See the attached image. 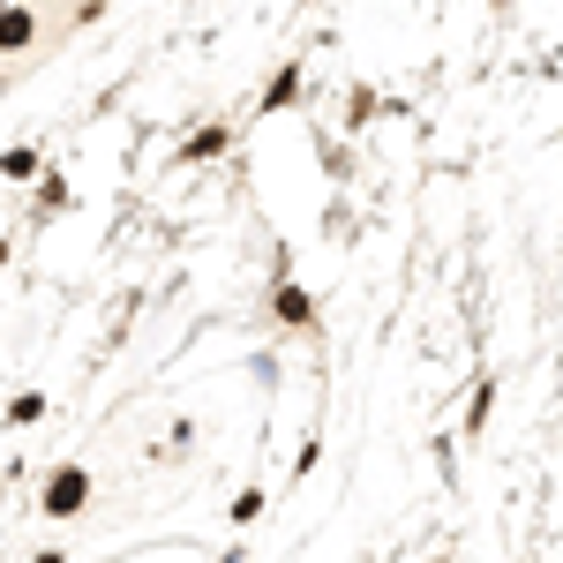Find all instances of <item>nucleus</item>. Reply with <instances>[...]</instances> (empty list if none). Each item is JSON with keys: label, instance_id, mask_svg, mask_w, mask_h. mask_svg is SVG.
<instances>
[{"label": "nucleus", "instance_id": "1", "mask_svg": "<svg viewBox=\"0 0 563 563\" xmlns=\"http://www.w3.org/2000/svg\"><path fill=\"white\" fill-rule=\"evenodd\" d=\"M271 316L286 323V331H323V308L308 286H294V271H286V249L271 256Z\"/></svg>", "mask_w": 563, "mask_h": 563}, {"label": "nucleus", "instance_id": "2", "mask_svg": "<svg viewBox=\"0 0 563 563\" xmlns=\"http://www.w3.org/2000/svg\"><path fill=\"white\" fill-rule=\"evenodd\" d=\"M496 398H504V376H496V368H481L474 390H466V406H459V435H466V443H481V435H488V421H496Z\"/></svg>", "mask_w": 563, "mask_h": 563}, {"label": "nucleus", "instance_id": "3", "mask_svg": "<svg viewBox=\"0 0 563 563\" xmlns=\"http://www.w3.org/2000/svg\"><path fill=\"white\" fill-rule=\"evenodd\" d=\"M84 504H90V474L84 466H60V474L45 481V511H53V519H76Z\"/></svg>", "mask_w": 563, "mask_h": 563}, {"label": "nucleus", "instance_id": "4", "mask_svg": "<svg viewBox=\"0 0 563 563\" xmlns=\"http://www.w3.org/2000/svg\"><path fill=\"white\" fill-rule=\"evenodd\" d=\"M301 60H286V68H278V76H271V84H263V113H286V106H301Z\"/></svg>", "mask_w": 563, "mask_h": 563}, {"label": "nucleus", "instance_id": "5", "mask_svg": "<svg viewBox=\"0 0 563 563\" xmlns=\"http://www.w3.org/2000/svg\"><path fill=\"white\" fill-rule=\"evenodd\" d=\"M225 143H233V129L218 121V129H196V135H188V143H180V158H218Z\"/></svg>", "mask_w": 563, "mask_h": 563}, {"label": "nucleus", "instance_id": "6", "mask_svg": "<svg viewBox=\"0 0 563 563\" xmlns=\"http://www.w3.org/2000/svg\"><path fill=\"white\" fill-rule=\"evenodd\" d=\"M376 106H384V98H376V90L361 84V90L346 98V129H368V121H376Z\"/></svg>", "mask_w": 563, "mask_h": 563}, {"label": "nucleus", "instance_id": "7", "mask_svg": "<svg viewBox=\"0 0 563 563\" xmlns=\"http://www.w3.org/2000/svg\"><path fill=\"white\" fill-rule=\"evenodd\" d=\"M263 504H271V488H241V496H233V526H256Z\"/></svg>", "mask_w": 563, "mask_h": 563}, {"label": "nucleus", "instance_id": "8", "mask_svg": "<svg viewBox=\"0 0 563 563\" xmlns=\"http://www.w3.org/2000/svg\"><path fill=\"white\" fill-rule=\"evenodd\" d=\"M316 459H323V435H308L301 451H294V481H308V474H316ZM294 481H286V488H294Z\"/></svg>", "mask_w": 563, "mask_h": 563}, {"label": "nucleus", "instance_id": "9", "mask_svg": "<svg viewBox=\"0 0 563 563\" xmlns=\"http://www.w3.org/2000/svg\"><path fill=\"white\" fill-rule=\"evenodd\" d=\"M38 413H45V398H15V406H8V421H15V429H31Z\"/></svg>", "mask_w": 563, "mask_h": 563}, {"label": "nucleus", "instance_id": "10", "mask_svg": "<svg viewBox=\"0 0 563 563\" xmlns=\"http://www.w3.org/2000/svg\"><path fill=\"white\" fill-rule=\"evenodd\" d=\"M496 8H511V0H496Z\"/></svg>", "mask_w": 563, "mask_h": 563}, {"label": "nucleus", "instance_id": "11", "mask_svg": "<svg viewBox=\"0 0 563 563\" xmlns=\"http://www.w3.org/2000/svg\"><path fill=\"white\" fill-rule=\"evenodd\" d=\"M429 563H443V556H429Z\"/></svg>", "mask_w": 563, "mask_h": 563}]
</instances>
